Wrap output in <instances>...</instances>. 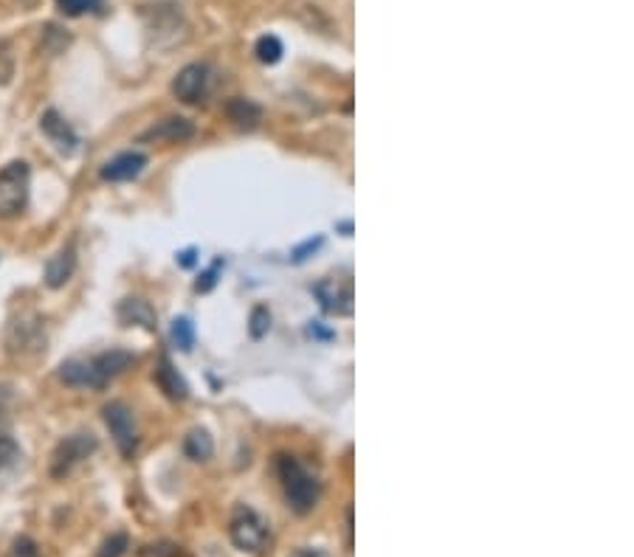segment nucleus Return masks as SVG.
<instances>
[{"label": "nucleus", "mask_w": 634, "mask_h": 557, "mask_svg": "<svg viewBox=\"0 0 634 557\" xmlns=\"http://www.w3.org/2000/svg\"><path fill=\"white\" fill-rule=\"evenodd\" d=\"M277 473H280L282 493H285L288 507L300 516L310 512L319 502V479L296 459V456H280L277 462Z\"/></svg>", "instance_id": "obj_1"}, {"label": "nucleus", "mask_w": 634, "mask_h": 557, "mask_svg": "<svg viewBox=\"0 0 634 557\" xmlns=\"http://www.w3.org/2000/svg\"><path fill=\"white\" fill-rule=\"evenodd\" d=\"M229 535H232V544L240 552H248V555H259L271 544L266 518L259 516L257 510H252V507H246V504H240L237 510H234L232 521H229Z\"/></svg>", "instance_id": "obj_2"}, {"label": "nucleus", "mask_w": 634, "mask_h": 557, "mask_svg": "<svg viewBox=\"0 0 634 557\" xmlns=\"http://www.w3.org/2000/svg\"><path fill=\"white\" fill-rule=\"evenodd\" d=\"M32 170L26 161H12L0 170V218H17L28 203Z\"/></svg>", "instance_id": "obj_3"}, {"label": "nucleus", "mask_w": 634, "mask_h": 557, "mask_svg": "<svg viewBox=\"0 0 634 557\" xmlns=\"http://www.w3.org/2000/svg\"><path fill=\"white\" fill-rule=\"evenodd\" d=\"M102 420L108 425L110 436L117 442V448L122 450V456H133L138 445V431L136 420H133V411L124 406L122 400H113L102 408Z\"/></svg>", "instance_id": "obj_4"}, {"label": "nucleus", "mask_w": 634, "mask_h": 557, "mask_svg": "<svg viewBox=\"0 0 634 557\" xmlns=\"http://www.w3.org/2000/svg\"><path fill=\"white\" fill-rule=\"evenodd\" d=\"M211 88V69L206 62H192L186 69L178 71L172 79V94L184 104H200L209 96Z\"/></svg>", "instance_id": "obj_5"}, {"label": "nucleus", "mask_w": 634, "mask_h": 557, "mask_svg": "<svg viewBox=\"0 0 634 557\" xmlns=\"http://www.w3.org/2000/svg\"><path fill=\"white\" fill-rule=\"evenodd\" d=\"M94 450H96V436L94 434L65 436V440L57 445L54 456H51V476L54 479L69 476L71 470L83 462V459H88Z\"/></svg>", "instance_id": "obj_6"}, {"label": "nucleus", "mask_w": 634, "mask_h": 557, "mask_svg": "<svg viewBox=\"0 0 634 557\" xmlns=\"http://www.w3.org/2000/svg\"><path fill=\"white\" fill-rule=\"evenodd\" d=\"M60 381L71 388H94V392L108 386V381H105L102 374H99V369H96L94 358L65 360L60 367Z\"/></svg>", "instance_id": "obj_7"}, {"label": "nucleus", "mask_w": 634, "mask_h": 557, "mask_svg": "<svg viewBox=\"0 0 634 557\" xmlns=\"http://www.w3.org/2000/svg\"><path fill=\"white\" fill-rule=\"evenodd\" d=\"M40 129L46 133L48 141L54 144L60 156H74L76 147H80V136H76L74 127H71L57 110H46V113H42Z\"/></svg>", "instance_id": "obj_8"}, {"label": "nucleus", "mask_w": 634, "mask_h": 557, "mask_svg": "<svg viewBox=\"0 0 634 557\" xmlns=\"http://www.w3.org/2000/svg\"><path fill=\"white\" fill-rule=\"evenodd\" d=\"M144 166H147V156L144 152H119L117 158H110L102 170H99V177L110 181V184H124V181H133V177L142 175Z\"/></svg>", "instance_id": "obj_9"}, {"label": "nucleus", "mask_w": 634, "mask_h": 557, "mask_svg": "<svg viewBox=\"0 0 634 557\" xmlns=\"http://www.w3.org/2000/svg\"><path fill=\"white\" fill-rule=\"evenodd\" d=\"M7 347L12 355L40 352V349H46V335H42L40 321L35 319L32 324H28V321L23 319V321H17V324H12L9 338H7Z\"/></svg>", "instance_id": "obj_10"}, {"label": "nucleus", "mask_w": 634, "mask_h": 557, "mask_svg": "<svg viewBox=\"0 0 634 557\" xmlns=\"http://www.w3.org/2000/svg\"><path fill=\"white\" fill-rule=\"evenodd\" d=\"M192 136H195V124H192L190 119L170 116V119H164V122L153 124L150 129H144L142 136H138V141L181 144V141H190Z\"/></svg>", "instance_id": "obj_11"}, {"label": "nucleus", "mask_w": 634, "mask_h": 557, "mask_svg": "<svg viewBox=\"0 0 634 557\" xmlns=\"http://www.w3.org/2000/svg\"><path fill=\"white\" fill-rule=\"evenodd\" d=\"M316 296H319L321 307H325L328 313L336 315L353 313V290H350V285H339L336 278H328V282L316 285Z\"/></svg>", "instance_id": "obj_12"}, {"label": "nucleus", "mask_w": 634, "mask_h": 557, "mask_svg": "<svg viewBox=\"0 0 634 557\" xmlns=\"http://www.w3.org/2000/svg\"><path fill=\"white\" fill-rule=\"evenodd\" d=\"M74 268H76V248H74V243H69L65 248H60L54 257L48 259L46 285L51 287V290L62 287L71 276H74Z\"/></svg>", "instance_id": "obj_13"}, {"label": "nucleus", "mask_w": 634, "mask_h": 557, "mask_svg": "<svg viewBox=\"0 0 634 557\" xmlns=\"http://www.w3.org/2000/svg\"><path fill=\"white\" fill-rule=\"evenodd\" d=\"M156 383L161 386V392H164L170 400H186V397H190V386H186L184 377L178 374V369L172 367L167 355H161V360H158Z\"/></svg>", "instance_id": "obj_14"}, {"label": "nucleus", "mask_w": 634, "mask_h": 557, "mask_svg": "<svg viewBox=\"0 0 634 557\" xmlns=\"http://www.w3.org/2000/svg\"><path fill=\"white\" fill-rule=\"evenodd\" d=\"M119 321L124 326H144V330H156V310L150 307V301L144 299H124L117 310Z\"/></svg>", "instance_id": "obj_15"}, {"label": "nucleus", "mask_w": 634, "mask_h": 557, "mask_svg": "<svg viewBox=\"0 0 634 557\" xmlns=\"http://www.w3.org/2000/svg\"><path fill=\"white\" fill-rule=\"evenodd\" d=\"M225 113H229L234 127H240V129H254L259 124V119H263L259 104L248 102V99H232V102L225 104Z\"/></svg>", "instance_id": "obj_16"}, {"label": "nucleus", "mask_w": 634, "mask_h": 557, "mask_svg": "<svg viewBox=\"0 0 634 557\" xmlns=\"http://www.w3.org/2000/svg\"><path fill=\"white\" fill-rule=\"evenodd\" d=\"M184 450L190 459H195V462H206V459L215 454V442H211V436L206 434V431L195 429L190 436H186Z\"/></svg>", "instance_id": "obj_17"}, {"label": "nucleus", "mask_w": 634, "mask_h": 557, "mask_svg": "<svg viewBox=\"0 0 634 557\" xmlns=\"http://www.w3.org/2000/svg\"><path fill=\"white\" fill-rule=\"evenodd\" d=\"M257 60L266 62V65H277V62L282 60V54H285V48H282V40L277 35H263L257 40Z\"/></svg>", "instance_id": "obj_18"}, {"label": "nucleus", "mask_w": 634, "mask_h": 557, "mask_svg": "<svg viewBox=\"0 0 634 557\" xmlns=\"http://www.w3.org/2000/svg\"><path fill=\"white\" fill-rule=\"evenodd\" d=\"M170 338L181 352H190L192 344H195V326L190 319H175L170 326Z\"/></svg>", "instance_id": "obj_19"}, {"label": "nucleus", "mask_w": 634, "mask_h": 557, "mask_svg": "<svg viewBox=\"0 0 634 557\" xmlns=\"http://www.w3.org/2000/svg\"><path fill=\"white\" fill-rule=\"evenodd\" d=\"M57 7L69 17H83V14L90 12H102L105 0H57Z\"/></svg>", "instance_id": "obj_20"}, {"label": "nucleus", "mask_w": 634, "mask_h": 557, "mask_svg": "<svg viewBox=\"0 0 634 557\" xmlns=\"http://www.w3.org/2000/svg\"><path fill=\"white\" fill-rule=\"evenodd\" d=\"M127 549H130V537L124 535V532H113V535L99 546L96 557H124L127 555Z\"/></svg>", "instance_id": "obj_21"}, {"label": "nucleus", "mask_w": 634, "mask_h": 557, "mask_svg": "<svg viewBox=\"0 0 634 557\" xmlns=\"http://www.w3.org/2000/svg\"><path fill=\"white\" fill-rule=\"evenodd\" d=\"M7 557H40V546H37L35 537L21 535V537H14V541H12V546H9Z\"/></svg>", "instance_id": "obj_22"}, {"label": "nucleus", "mask_w": 634, "mask_h": 557, "mask_svg": "<svg viewBox=\"0 0 634 557\" xmlns=\"http://www.w3.org/2000/svg\"><path fill=\"white\" fill-rule=\"evenodd\" d=\"M248 330H252V338H263V335L271 330V313H268V307H263V305L254 307L252 326H248Z\"/></svg>", "instance_id": "obj_23"}, {"label": "nucleus", "mask_w": 634, "mask_h": 557, "mask_svg": "<svg viewBox=\"0 0 634 557\" xmlns=\"http://www.w3.org/2000/svg\"><path fill=\"white\" fill-rule=\"evenodd\" d=\"M142 557H186V552L178 544H170V541H158V544L144 546Z\"/></svg>", "instance_id": "obj_24"}, {"label": "nucleus", "mask_w": 634, "mask_h": 557, "mask_svg": "<svg viewBox=\"0 0 634 557\" xmlns=\"http://www.w3.org/2000/svg\"><path fill=\"white\" fill-rule=\"evenodd\" d=\"M21 459V448L14 445L12 436L0 434V468H9Z\"/></svg>", "instance_id": "obj_25"}, {"label": "nucleus", "mask_w": 634, "mask_h": 557, "mask_svg": "<svg viewBox=\"0 0 634 557\" xmlns=\"http://www.w3.org/2000/svg\"><path fill=\"white\" fill-rule=\"evenodd\" d=\"M218 271H220V259H218V262H215V265L209 268V271L204 273V276L198 278V285H195V290H200V293L211 290V287H215V282H218Z\"/></svg>", "instance_id": "obj_26"}, {"label": "nucleus", "mask_w": 634, "mask_h": 557, "mask_svg": "<svg viewBox=\"0 0 634 557\" xmlns=\"http://www.w3.org/2000/svg\"><path fill=\"white\" fill-rule=\"evenodd\" d=\"M294 557H328V552H321V549H300V552H294Z\"/></svg>", "instance_id": "obj_27"}, {"label": "nucleus", "mask_w": 634, "mask_h": 557, "mask_svg": "<svg viewBox=\"0 0 634 557\" xmlns=\"http://www.w3.org/2000/svg\"><path fill=\"white\" fill-rule=\"evenodd\" d=\"M192 262H195V251H184V253H181V265L190 268Z\"/></svg>", "instance_id": "obj_28"}]
</instances>
